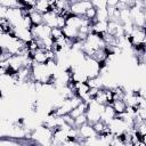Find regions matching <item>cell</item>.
I'll return each instance as SVG.
<instances>
[{
	"label": "cell",
	"mask_w": 146,
	"mask_h": 146,
	"mask_svg": "<svg viewBox=\"0 0 146 146\" xmlns=\"http://www.w3.org/2000/svg\"><path fill=\"white\" fill-rule=\"evenodd\" d=\"M104 110V105L97 103L94 99H90L88 102V107L86 111V116H87V122L92 124L97 121L100 120L102 117V113Z\"/></svg>",
	"instance_id": "obj_1"
},
{
	"label": "cell",
	"mask_w": 146,
	"mask_h": 146,
	"mask_svg": "<svg viewBox=\"0 0 146 146\" xmlns=\"http://www.w3.org/2000/svg\"><path fill=\"white\" fill-rule=\"evenodd\" d=\"M130 19H131L133 26L145 27V24H146L145 8H140V7H136V6L130 8Z\"/></svg>",
	"instance_id": "obj_2"
},
{
	"label": "cell",
	"mask_w": 146,
	"mask_h": 146,
	"mask_svg": "<svg viewBox=\"0 0 146 146\" xmlns=\"http://www.w3.org/2000/svg\"><path fill=\"white\" fill-rule=\"evenodd\" d=\"M92 7L91 2L88 0H79V1H74L70 5V13L73 15H78V16H83L86 14V11Z\"/></svg>",
	"instance_id": "obj_3"
},
{
	"label": "cell",
	"mask_w": 146,
	"mask_h": 146,
	"mask_svg": "<svg viewBox=\"0 0 146 146\" xmlns=\"http://www.w3.org/2000/svg\"><path fill=\"white\" fill-rule=\"evenodd\" d=\"M78 133H79V141L81 144L82 140H87V139H90V138H95L97 137V132L95 131L92 124L90 123H84L82 125H80L78 128Z\"/></svg>",
	"instance_id": "obj_4"
},
{
	"label": "cell",
	"mask_w": 146,
	"mask_h": 146,
	"mask_svg": "<svg viewBox=\"0 0 146 146\" xmlns=\"http://www.w3.org/2000/svg\"><path fill=\"white\" fill-rule=\"evenodd\" d=\"M31 33H32L33 39H44V38L50 36L51 27H49L44 23L39 24V25H33L31 29Z\"/></svg>",
	"instance_id": "obj_5"
},
{
	"label": "cell",
	"mask_w": 146,
	"mask_h": 146,
	"mask_svg": "<svg viewBox=\"0 0 146 146\" xmlns=\"http://www.w3.org/2000/svg\"><path fill=\"white\" fill-rule=\"evenodd\" d=\"M30 56L32 58V62L36 64H46L48 62L46 49H42V48H38L36 50L30 52Z\"/></svg>",
	"instance_id": "obj_6"
},
{
	"label": "cell",
	"mask_w": 146,
	"mask_h": 146,
	"mask_svg": "<svg viewBox=\"0 0 146 146\" xmlns=\"http://www.w3.org/2000/svg\"><path fill=\"white\" fill-rule=\"evenodd\" d=\"M115 116H116V113H115V111L113 110L112 105H111V104H106V105H104V110H103L100 120L104 121L105 123H108V122H110L111 120H113Z\"/></svg>",
	"instance_id": "obj_7"
},
{
	"label": "cell",
	"mask_w": 146,
	"mask_h": 146,
	"mask_svg": "<svg viewBox=\"0 0 146 146\" xmlns=\"http://www.w3.org/2000/svg\"><path fill=\"white\" fill-rule=\"evenodd\" d=\"M42 16H43V23L46 25H48L51 29L52 27H57V17H58L57 14H55L51 10H49V11L42 14Z\"/></svg>",
	"instance_id": "obj_8"
},
{
	"label": "cell",
	"mask_w": 146,
	"mask_h": 146,
	"mask_svg": "<svg viewBox=\"0 0 146 146\" xmlns=\"http://www.w3.org/2000/svg\"><path fill=\"white\" fill-rule=\"evenodd\" d=\"M107 23L108 21H95L91 24V32L97 34H104L107 31Z\"/></svg>",
	"instance_id": "obj_9"
},
{
	"label": "cell",
	"mask_w": 146,
	"mask_h": 146,
	"mask_svg": "<svg viewBox=\"0 0 146 146\" xmlns=\"http://www.w3.org/2000/svg\"><path fill=\"white\" fill-rule=\"evenodd\" d=\"M62 32H63V34H64L67 39L72 40L73 42L76 41V39H78V34H79V31H78L76 27H72V26L65 25V26L62 29Z\"/></svg>",
	"instance_id": "obj_10"
},
{
	"label": "cell",
	"mask_w": 146,
	"mask_h": 146,
	"mask_svg": "<svg viewBox=\"0 0 146 146\" xmlns=\"http://www.w3.org/2000/svg\"><path fill=\"white\" fill-rule=\"evenodd\" d=\"M87 107H88V103L84 102V100H81L68 114L74 119V117H76V116H79V115H81V114H84L86 111H87Z\"/></svg>",
	"instance_id": "obj_11"
},
{
	"label": "cell",
	"mask_w": 146,
	"mask_h": 146,
	"mask_svg": "<svg viewBox=\"0 0 146 146\" xmlns=\"http://www.w3.org/2000/svg\"><path fill=\"white\" fill-rule=\"evenodd\" d=\"M111 105H112L113 110L115 111L116 115H120V114L124 113L125 110H127V104H125V102L123 99H114L111 103Z\"/></svg>",
	"instance_id": "obj_12"
},
{
	"label": "cell",
	"mask_w": 146,
	"mask_h": 146,
	"mask_svg": "<svg viewBox=\"0 0 146 146\" xmlns=\"http://www.w3.org/2000/svg\"><path fill=\"white\" fill-rule=\"evenodd\" d=\"M34 9L41 14H44L50 10V2L49 0H35Z\"/></svg>",
	"instance_id": "obj_13"
},
{
	"label": "cell",
	"mask_w": 146,
	"mask_h": 146,
	"mask_svg": "<svg viewBox=\"0 0 146 146\" xmlns=\"http://www.w3.org/2000/svg\"><path fill=\"white\" fill-rule=\"evenodd\" d=\"M29 15H30V18H31V22H32L33 25H39V24H42L43 23V16H42V14L39 13V11H36L34 9V7L30 9Z\"/></svg>",
	"instance_id": "obj_14"
},
{
	"label": "cell",
	"mask_w": 146,
	"mask_h": 146,
	"mask_svg": "<svg viewBox=\"0 0 146 146\" xmlns=\"http://www.w3.org/2000/svg\"><path fill=\"white\" fill-rule=\"evenodd\" d=\"M95 21H108V11L107 8H98L96 11Z\"/></svg>",
	"instance_id": "obj_15"
},
{
	"label": "cell",
	"mask_w": 146,
	"mask_h": 146,
	"mask_svg": "<svg viewBox=\"0 0 146 146\" xmlns=\"http://www.w3.org/2000/svg\"><path fill=\"white\" fill-rule=\"evenodd\" d=\"M96 11H97V8H95V7L92 6V7H90V8L86 11V14L83 15V17H84L86 19H88V21L95 22V18H96Z\"/></svg>",
	"instance_id": "obj_16"
},
{
	"label": "cell",
	"mask_w": 146,
	"mask_h": 146,
	"mask_svg": "<svg viewBox=\"0 0 146 146\" xmlns=\"http://www.w3.org/2000/svg\"><path fill=\"white\" fill-rule=\"evenodd\" d=\"M84 123H87L86 113H84V114H81V115H79V116H76V117H74V127L79 128L80 125H82V124H84Z\"/></svg>",
	"instance_id": "obj_17"
},
{
	"label": "cell",
	"mask_w": 146,
	"mask_h": 146,
	"mask_svg": "<svg viewBox=\"0 0 146 146\" xmlns=\"http://www.w3.org/2000/svg\"><path fill=\"white\" fill-rule=\"evenodd\" d=\"M91 5L95 7V8H105L106 7V2L107 0H90Z\"/></svg>",
	"instance_id": "obj_18"
},
{
	"label": "cell",
	"mask_w": 146,
	"mask_h": 146,
	"mask_svg": "<svg viewBox=\"0 0 146 146\" xmlns=\"http://www.w3.org/2000/svg\"><path fill=\"white\" fill-rule=\"evenodd\" d=\"M60 35H63L62 29H59V27H52V29H51V33H50V36H51L52 39H56V38L60 36Z\"/></svg>",
	"instance_id": "obj_19"
},
{
	"label": "cell",
	"mask_w": 146,
	"mask_h": 146,
	"mask_svg": "<svg viewBox=\"0 0 146 146\" xmlns=\"http://www.w3.org/2000/svg\"><path fill=\"white\" fill-rule=\"evenodd\" d=\"M65 25H66V17H64L62 15H58V17H57V27L63 29Z\"/></svg>",
	"instance_id": "obj_20"
},
{
	"label": "cell",
	"mask_w": 146,
	"mask_h": 146,
	"mask_svg": "<svg viewBox=\"0 0 146 146\" xmlns=\"http://www.w3.org/2000/svg\"><path fill=\"white\" fill-rule=\"evenodd\" d=\"M8 8H9V7H7V6H5V5H1V3H0V18H6V16H7V11H8Z\"/></svg>",
	"instance_id": "obj_21"
},
{
	"label": "cell",
	"mask_w": 146,
	"mask_h": 146,
	"mask_svg": "<svg viewBox=\"0 0 146 146\" xmlns=\"http://www.w3.org/2000/svg\"><path fill=\"white\" fill-rule=\"evenodd\" d=\"M119 2H120V0H107V2H106V7H117V5H119Z\"/></svg>",
	"instance_id": "obj_22"
},
{
	"label": "cell",
	"mask_w": 146,
	"mask_h": 146,
	"mask_svg": "<svg viewBox=\"0 0 146 146\" xmlns=\"http://www.w3.org/2000/svg\"><path fill=\"white\" fill-rule=\"evenodd\" d=\"M70 3H72V2H74V1H79V0H67Z\"/></svg>",
	"instance_id": "obj_23"
}]
</instances>
